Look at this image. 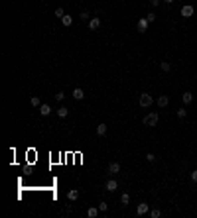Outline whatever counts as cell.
<instances>
[{
	"label": "cell",
	"instance_id": "6da1fadb",
	"mask_svg": "<svg viewBox=\"0 0 197 218\" xmlns=\"http://www.w3.org/2000/svg\"><path fill=\"white\" fill-rule=\"evenodd\" d=\"M158 120H160V116L156 114V112H150V114H146L144 116V126H158Z\"/></svg>",
	"mask_w": 197,
	"mask_h": 218
},
{
	"label": "cell",
	"instance_id": "7a4b0ae2",
	"mask_svg": "<svg viewBox=\"0 0 197 218\" xmlns=\"http://www.w3.org/2000/svg\"><path fill=\"white\" fill-rule=\"evenodd\" d=\"M152 102H154V98H152V94H148V93H142L140 98H138V104H140L142 108H148Z\"/></svg>",
	"mask_w": 197,
	"mask_h": 218
},
{
	"label": "cell",
	"instance_id": "3957f363",
	"mask_svg": "<svg viewBox=\"0 0 197 218\" xmlns=\"http://www.w3.org/2000/svg\"><path fill=\"white\" fill-rule=\"evenodd\" d=\"M193 12H195V8L191 6V4H185V6L181 8V16H183V18H191Z\"/></svg>",
	"mask_w": 197,
	"mask_h": 218
},
{
	"label": "cell",
	"instance_id": "277c9868",
	"mask_svg": "<svg viewBox=\"0 0 197 218\" xmlns=\"http://www.w3.org/2000/svg\"><path fill=\"white\" fill-rule=\"evenodd\" d=\"M148 212H150V206H148L146 203H140V204H138V210H136L138 216H144V214H148Z\"/></svg>",
	"mask_w": 197,
	"mask_h": 218
},
{
	"label": "cell",
	"instance_id": "5b68a950",
	"mask_svg": "<svg viewBox=\"0 0 197 218\" xmlns=\"http://www.w3.org/2000/svg\"><path fill=\"white\" fill-rule=\"evenodd\" d=\"M104 189H107L108 192H114L116 189H118V183H116L114 179H111V181H107V183H104Z\"/></svg>",
	"mask_w": 197,
	"mask_h": 218
},
{
	"label": "cell",
	"instance_id": "8992f818",
	"mask_svg": "<svg viewBox=\"0 0 197 218\" xmlns=\"http://www.w3.org/2000/svg\"><path fill=\"white\" fill-rule=\"evenodd\" d=\"M118 171H120V163H116V161L108 163V173H111V175H116Z\"/></svg>",
	"mask_w": 197,
	"mask_h": 218
},
{
	"label": "cell",
	"instance_id": "52a82bcc",
	"mask_svg": "<svg viewBox=\"0 0 197 218\" xmlns=\"http://www.w3.org/2000/svg\"><path fill=\"white\" fill-rule=\"evenodd\" d=\"M99 28H100V20L99 18H91L89 20V30H99Z\"/></svg>",
	"mask_w": 197,
	"mask_h": 218
},
{
	"label": "cell",
	"instance_id": "ba28073f",
	"mask_svg": "<svg viewBox=\"0 0 197 218\" xmlns=\"http://www.w3.org/2000/svg\"><path fill=\"white\" fill-rule=\"evenodd\" d=\"M167 104H170V98H167L166 94H162V96H158V106L160 108H166Z\"/></svg>",
	"mask_w": 197,
	"mask_h": 218
},
{
	"label": "cell",
	"instance_id": "9c48e42d",
	"mask_svg": "<svg viewBox=\"0 0 197 218\" xmlns=\"http://www.w3.org/2000/svg\"><path fill=\"white\" fill-rule=\"evenodd\" d=\"M73 98L75 100H83L85 98V90L83 89H73Z\"/></svg>",
	"mask_w": 197,
	"mask_h": 218
},
{
	"label": "cell",
	"instance_id": "30bf717a",
	"mask_svg": "<svg viewBox=\"0 0 197 218\" xmlns=\"http://www.w3.org/2000/svg\"><path fill=\"white\" fill-rule=\"evenodd\" d=\"M99 206L97 208H95V206H89V208H87V216H89V218H97L99 216Z\"/></svg>",
	"mask_w": 197,
	"mask_h": 218
},
{
	"label": "cell",
	"instance_id": "8fae6325",
	"mask_svg": "<svg viewBox=\"0 0 197 218\" xmlns=\"http://www.w3.org/2000/svg\"><path fill=\"white\" fill-rule=\"evenodd\" d=\"M148 20H146V18H140V20H138V30H140V32H146V30H148Z\"/></svg>",
	"mask_w": 197,
	"mask_h": 218
},
{
	"label": "cell",
	"instance_id": "7c38bea8",
	"mask_svg": "<svg viewBox=\"0 0 197 218\" xmlns=\"http://www.w3.org/2000/svg\"><path fill=\"white\" fill-rule=\"evenodd\" d=\"M40 114L41 116H49L51 114V106H49V104H41L40 106Z\"/></svg>",
	"mask_w": 197,
	"mask_h": 218
},
{
	"label": "cell",
	"instance_id": "4fadbf2b",
	"mask_svg": "<svg viewBox=\"0 0 197 218\" xmlns=\"http://www.w3.org/2000/svg\"><path fill=\"white\" fill-rule=\"evenodd\" d=\"M67 199H69V200H77V199H79V191H77V189L67 191Z\"/></svg>",
	"mask_w": 197,
	"mask_h": 218
},
{
	"label": "cell",
	"instance_id": "5bb4252c",
	"mask_svg": "<svg viewBox=\"0 0 197 218\" xmlns=\"http://www.w3.org/2000/svg\"><path fill=\"white\" fill-rule=\"evenodd\" d=\"M181 100H183V104H191V102H193V94H191V93H183L181 94Z\"/></svg>",
	"mask_w": 197,
	"mask_h": 218
},
{
	"label": "cell",
	"instance_id": "9a60e30c",
	"mask_svg": "<svg viewBox=\"0 0 197 218\" xmlns=\"http://www.w3.org/2000/svg\"><path fill=\"white\" fill-rule=\"evenodd\" d=\"M128 203H130V195H128V192H122V196H120V204L126 206Z\"/></svg>",
	"mask_w": 197,
	"mask_h": 218
},
{
	"label": "cell",
	"instance_id": "2e32d148",
	"mask_svg": "<svg viewBox=\"0 0 197 218\" xmlns=\"http://www.w3.org/2000/svg\"><path fill=\"white\" fill-rule=\"evenodd\" d=\"M61 24H63V26H71V24H73V18H71L69 14H65L63 18H61Z\"/></svg>",
	"mask_w": 197,
	"mask_h": 218
},
{
	"label": "cell",
	"instance_id": "e0dca14e",
	"mask_svg": "<svg viewBox=\"0 0 197 218\" xmlns=\"http://www.w3.org/2000/svg\"><path fill=\"white\" fill-rule=\"evenodd\" d=\"M160 69L164 71V73H170V71H171V65H170L167 61H162V63H160Z\"/></svg>",
	"mask_w": 197,
	"mask_h": 218
},
{
	"label": "cell",
	"instance_id": "ac0fdd59",
	"mask_svg": "<svg viewBox=\"0 0 197 218\" xmlns=\"http://www.w3.org/2000/svg\"><path fill=\"white\" fill-rule=\"evenodd\" d=\"M67 114H69V108H65V106H61L59 110H57V116H59V118H65Z\"/></svg>",
	"mask_w": 197,
	"mask_h": 218
},
{
	"label": "cell",
	"instance_id": "d6986e66",
	"mask_svg": "<svg viewBox=\"0 0 197 218\" xmlns=\"http://www.w3.org/2000/svg\"><path fill=\"white\" fill-rule=\"evenodd\" d=\"M97 134L99 136H104V134H107V124H99L97 126Z\"/></svg>",
	"mask_w": 197,
	"mask_h": 218
},
{
	"label": "cell",
	"instance_id": "ffe728a7",
	"mask_svg": "<svg viewBox=\"0 0 197 218\" xmlns=\"http://www.w3.org/2000/svg\"><path fill=\"white\" fill-rule=\"evenodd\" d=\"M79 18H81V20H85V22H89V20H91V14H89L87 10H83L81 14H79Z\"/></svg>",
	"mask_w": 197,
	"mask_h": 218
},
{
	"label": "cell",
	"instance_id": "44dd1931",
	"mask_svg": "<svg viewBox=\"0 0 197 218\" xmlns=\"http://www.w3.org/2000/svg\"><path fill=\"white\" fill-rule=\"evenodd\" d=\"M185 116H187L185 108H178V118H185Z\"/></svg>",
	"mask_w": 197,
	"mask_h": 218
},
{
	"label": "cell",
	"instance_id": "7402d4cb",
	"mask_svg": "<svg viewBox=\"0 0 197 218\" xmlns=\"http://www.w3.org/2000/svg\"><path fill=\"white\" fill-rule=\"evenodd\" d=\"M30 102H32V106H41V102H40V98H37V96H32V100H30Z\"/></svg>",
	"mask_w": 197,
	"mask_h": 218
},
{
	"label": "cell",
	"instance_id": "603a6c76",
	"mask_svg": "<svg viewBox=\"0 0 197 218\" xmlns=\"http://www.w3.org/2000/svg\"><path fill=\"white\" fill-rule=\"evenodd\" d=\"M150 216H152V218H160V216H162V212L158 210V208H154V210H150Z\"/></svg>",
	"mask_w": 197,
	"mask_h": 218
},
{
	"label": "cell",
	"instance_id": "cb8c5ba5",
	"mask_svg": "<svg viewBox=\"0 0 197 218\" xmlns=\"http://www.w3.org/2000/svg\"><path fill=\"white\" fill-rule=\"evenodd\" d=\"M53 14H55L57 18H63V16H65V12H63V8H55V12H53Z\"/></svg>",
	"mask_w": 197,
	"mask_h": 218
},
{
	"label": "cell",
	"instance_id": "d4e9b609",
	"mask_svg": "<svg viewBox=\"0 0 197 218\" xmlns=\"http://www.w3.org/2000/svg\"><path fill=\"white\" fill-rule=\"evenodd\" d=\"M146 20H148V22L152 24L154 20H156V14H154V12H150V14H146Z\"/></svg>",
	"mask_w": 197,
	"mask_h": 218
},
{
	"label": "cell",
	"instance_id": "484cf974",
	"mask_svg": "<svg viewBox=\"0 0 197 218\" xmlns=\"http://www.w3.org/2000/svg\"><path fill=\"white\" fill-rule=\"evenodd\" d=\"M146 161L154 163V161H156V155H154V153H146Z\"/></svg>",
	"mask_w": 197,
	"mask_h": 218
},
{
	"label": "cell",
	"instance_id": "4316f807",
	"mask_svg": "<svg viewBox=\"0 0 197 218\" xmlns=\"http://www.w3.org/2000/svg\"><path fill=\"white\" fill-rule=\"evenodd\" d=\"M107 208H108L107 203H99V210H100V212H107Z\"/></svg>",
	"mask_w": 197,
	"mask_h": 218
},
{
	"label": "cell",
	"instance_id": "83f0119b",
	"mask_svg": "<svg viewBox=\"0 0 197 218\" xmlns=\"http://www.w3.org/2000/svg\"><path fill=\"white\" fill-rule=\"evenodd\" d=\"M63 98H65V94H63V93H61V90H59V93L55 94V100H57V102H61V100H63Z\"/></svg>",
	"mask_w": 197,
	"mask_h": 218
},
{
	"label": "cell",
	"instance_id": "f1b7e54d",
	"mask_svg": "<svg viewBox=\"0 0 197 218\" xmlns=\"http://www.w3.org/2000/svg\"><path fill=\"white\" fill-rule=\"evenodd\" d=\"M191 179H193V181L197 183V169H193V171H191Z\"/></svg>",
	"mask_w": 197,
	"mask_h": 218
},
{
	"label": "cell",
	"instance_id": "f546056e",
	"mask_svg": "<svg viewBox=\"0 0 197 218\" xmlns=\"http://www.w3.org/2000/svg\"><path fill=\"white\" fill-rule=\"evenodd\" d=\"M150 4H152V6H154V8H156V6H158V4H160V0H150Z\"/></svg>",
	"mask_w": 197,
	"mask_h": 218
},
{
	"label": "cell",
	"instance_id": "4dcf8cb0",
	"mask_svg": "<svg viewBox=\"0 0 197 218\" xmlns=\"http://www.w3.org/2000/svg\"><path fill=\"white\" fill-rule=\"evenodd\" d=\"M164 2H167V4H171V2H174V0H164Z\"/></svg>",
	"mask_w": 197,
	"mask_h": 218
}]
</instances>
